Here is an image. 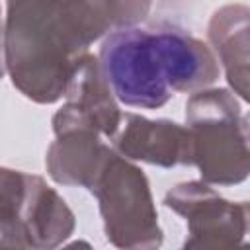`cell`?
I'll use <instances>...</instances> for the list:
<instances>
[{"label":"cell","mask_w":250,"mask_h":250,"mask_svg":"<svg viewBox=\"0 0 250 250\" xmlns=\"http://www.w3.org/2000/svg\"><path fill=\"white\" fill-rule=\"evenodd\" d=\"M152 0H8L4 64L14 86L37 104L64 96L66 84L104 33L141 21Z\"/></svg>","instance_id":"1"},{"label":"cell","mask_w":250,"mask_h":250,"mask_svg":"<svg viewBox=\"0 0 250 250\" xmlns=\"http://www.w3.org/2000/svg\"><path fill=\"white\" fill-rule=\"evenodd\" d=\"M98 62L115 100L141 109H158L176 92H197L219 78L213 51L176 27L113 29Z\"/></svg>","instance_id":"2"},{"label":"cell","mask_w":250,"mask_h":250,"mask_svg":"<svg viewBox=\"0 0 250 250\" xmlns=\"http://www.w3.org/2000/svg\"><path fill=\"white\" fill-rule=\"evenodd\" d=\"M191 164L205 184L232 186L248 178V119L232 92L197 90L186 104Z\"/></svg>","instance_id":"3"},{"label":"cell","mask_w":250,"mask_h":250,"mask_svg":"<svg viewBox=\"0 0 250 250\" xmlns=\"http://www.w3.org/2000/svg\"><path fill=\"white\" fill-rule=\"evenodd\" d=\"M88 189L100 201L105 234L115 246H160L162 230L156 221L148 180L143 170L111 150Z\"/></svg>","instance_id":"4"},{"label":"cell","mask_w":250,"mask_h":250,"mask_svg":"<svg viewBox=\"0 0 250 250\" xmlns=\"http://www.w3.org/2000/svg\"><path fill=\"white\" fill-rule=\"evenodd\" d=\"M166 207L184 215L189 229L186 248H232L242 244L248 230V203L223 199L203 182H186L172 188Z\"/></svg>","instance_id":"5"},{"label":"cell","mask_w":250,"mask_h":250,"mask_svg":"<svg viewBox=\"0 0 250 250\" xmlns=\"http://www.w3.org/2000/svg\"><path fill=\"white\" fill-rule=\"evenodd\" d=\"M64 98L66 104L53 117L55 135L74 129L94 131L109 139L117 135L121 111L94 55L82 57L66 84Z\"/></svg>","instance_id":"6"},{"label":"cell","mask_w":250,"mask_h":250,"mask_svg":"<svg viewBox=\"0 0 250 250\" xmlns=\"http://www.w3.org/2000/svg\"><path fill=\"white\" fill-rule=\"evenodd\" d=\"M47 193L39 176L0 168V246L41 248Z\"/></svg>","instance_id":"7"},{"label":"cell","mask_w":250,"mask_h":250,"mask_svg":"<svg viewBox=\"0 0 250 250\" xmlns=\"http://www.w3.org/2000/svg\"><path fill=\"white\" fill-rule=\"evenodd\" d=\"M121 119L125 125L115 135V148L123 156L162 168L191 164V135L188 127L168 119L150 121L135 113H125Z\"/></svg>","instance_id":"8"},{"label":"cell","mask_w":250,"mask_h":250,"mask_svg":"<svg viewBox=\"0 0 250 250\" xmlns=\"http://www.w3.org/2000/svg\"><path fill=\"white\" fill-rule=\"evenodd\" d=\"M111 148L100 141V135L86 129H74L57 135L47 152L49 176L64 186L90 188Z\"/></svg>","instance_id":"9"},{"label":"cell","mask_w":250,"mask_h":250,"mask_svg":"<svg viewBox=\"0 0 250 250\" xmlns=\"http://www.w3.org/2000/svg\"><path fill=\"white\" fill-rule=\"evenodd\" d=\"M209 41L234 94L248 100V8L230 4L217 10L209 23Z\"/></svg>","instance_id":"10"},{"label":"cell","mask_w":250,"mask_h":250,"mask_svg":"<svg viewBox=\"0 0 250 250\" xmlns=\"http://www.w3.org/2000/svg\"><path fill=\"white\" fill-rule=\"evenodd\" d=\"M4 27H2V18H0V78L6 70V64H4Z\"/></svg>","instance_id":"11"}]
</instances>
